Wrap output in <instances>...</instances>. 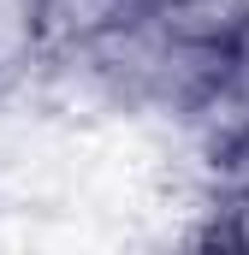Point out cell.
I'll use <instances>...</instances> for the list:
<instances>
[{"label": "cell", "mask_w": 249, "mask_h": 255, "mask_svg": "<svg viewBox=\"0 0 249 255\" xmlns=\"http://www.w3.org/2000/svg\"><path fill=\"white\" fill-rule=\"evenodd\" d=\"M48 60V24L36 0H0V101L18 95Z\"/></svg>", "instance_id": "1"}, {"label": "cell", "mask_w": 249, "mask_h": 255, "mask_svg": "<svg viewBox=\"0 0 249 255\" xmlns=\"http://www.w3.org/2000/svg\"><path fill=\"white\" fill-rule=\"evenodd\" d=\"M196 214H202V226L190 232V244H202V250H226V255H249V196L202 202Z\"/></svg>", "instance_id": "2"}]
</instances>
